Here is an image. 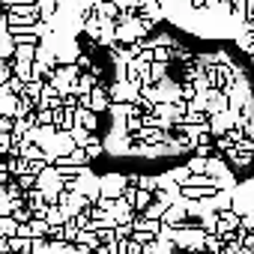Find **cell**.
<instances>
[{"mask_svg": "<svg viewBox=\"0 0 254 254\" xmlns=\"http://www.w3.org/2000/svg\"><path fill=\"white\" fill-rule=\"evenodd\" d=\"M138 12H141V15H147V18H153V21H162V18H165L162 0H144V3L138 6Z\"/></svg>", "mask_w": 254, "mask_h": 254, "instance_id": "52a82bcc", "label": "cell"}, {"mask_svg": "<svg viewBox=\"0 0 254 254\" xmlns=\"http://www.w3.org/2000/svg\"><path fill=\"white\" fill-rule=\"evenodd\" d=\"M168 66H171V63H165V60H153V66H150V78H153V84H159L162 78H168Z\"/></svg>", "mask_w": 254, "mask_h": 254, "instance_id": "9a60e30c", "label": "cell"}, {"mask_svg": "<svg viewBox=\"0 0 254 254\" xmlns=\"http://www.w3.org/2000/svg\"><path fill=\"white\" fill-rule=\"evenodd\" d=\"M96 84H99V78H96L93 72H81V78H78V84H75V93H78V96H90V93L96 90Z\"/></svg>", "mask_w": 254, "mask_h": 254, "instance_id": "ba28073f", "label": "cell"}, {"mask_svg": "<svg viewBox=\"0 0 254 254\" xmlns=\"http://www.w3.org/2000/svg\"><path fill=\"white\" fill-rule=\"evenodd\" d=\"M18 99H21V93L0 90V114H12V117H15V111H18Z\"/></svg>", "mask_w": 254, "mask_h": 254, "instance_id": "8992f818", "label": "cell"}, {"mask_svg": "<svg viewBox=\"0 0 254 254\" xmlns=\"http://www.w3.org/2000/svg\"><path fill=\"white\" fill-rule=\"evenodd\" d=\"M45 84H48L45 78H33V81H27V84H24V93H27L30 99H36V102H39V99H42V90H45Z\"/></svg>", "mask_w": 254, "mask_h": 254, "instance_id": "4fadbf2b", "label": "cell"}, {"mask_svg": "<svg viewBox=\"0 0 254 254\" xmlns=\"http://www.w3.org/2000/svg\"><path fill=\"white\" fill-rule=\"evenodd\" d=\"M3 21L12 24V27H33L42 15H39V6L36 3H15L12 9H3Z\"/></svg>", "mask_w": 254, "mask_h": 254, "instance_id": "6da1fadb", "label": "cell"}, {"mask_svg": "<svg viewBox=\"0 0 254 254\" xmlns=\"http://www.w3.org/2000/svg\"><path fill=\"white\" fill-rule=\"evenodd\" d=\"M156 87H159V102H180V99H183V84L174 81L171 75L162 78Z\"/></svg>", "mask_w": 254, "mask_h": 254, "instance_id": "277c9868", "label": "cell"}, {"mask_svg": "<svg viewBox=\"0 0 254 254\" xmlns=\"http://www.w3.org/2000/svg\"><path fill=\"white\" fill-rule=\"evenodd\" d=\"M108 90H111V99L114 102H138L141 99V84H135L129 78H117Z\"/></svg>", "mask_w": 254, "mask_h": 254, "instance_id": "7a4b0ae2", "label": "cell"}, {"mask_svg": "<svg viewBox=\"0 0 254 254\" xmlns=\"http://www.w3.org/2000/svg\"><path fill=\"white\" fill-rule=\"evenodd\" d=\"M233 144H236V141H233L227 132H224V135H215V150H218V153H227Z\"/></svg>", "mask_w": 254, "mask_h": 254, "instance_id": "2e32d148", "label": "cell"}, {"mask_svg": "<svg viewBox=\"0 0 254 254\" xmlns=\"http://www.w3.org/2000/svg\"><path fill=\"white\" fill-rule=\"evenodd\" d=\"M129 186V174H102V194L105 197H120Z\"/></svg>", "mask_w": 254, "mask_h": 254, "instance_id": "3957f363", "label": "cell"}, {"mask_svg": "<svg viewBox=\"0 0 254 254\" xmlns=\"http://www.w3.org/2000/svg\"><path fill=\"white\" fill-rule=\"evenodd\" d=\"M212 206H215L218 212L233 209V189H218V191L212 194Z\"/></svg>", "mask_w": 254, "mask_h": 254, "instance_id": "9c48e42d", "label": "cell"}, {"mask_svg": "<svg viewBox=\"0 0 254 254\" xmlns=\"http://www.w3.org/2000/svg\"><path fill=\"white\" fill-rule=\"evenodd\" d=\"M191 159L186 162L191 174H206V165H209V156H197V153H189Z\"/></svg>", "mask_w": 254, "mask_h": 254, "instance_id": "5bb4252c", "label": "cell"}, {"mask_svg": "<svg viewBox=\"0 0 254 254\" xmlns=\"http://www.w3.org/2000/svg\"><path fill=\"white\" fill-rule=\"evenodd\" d=\"M84 150H87V156H90V159L96 162V159H102V156L108 153V144H105L102 138H96V135H93V138H90V144H87Z\"/></svg>", "mask_w": 254, "mask_h": 254, "instance_id": "8fae6325", "label": "cell"}, {"mask_svg": "<svg viewBox=\"0 0 254 254\" xmlns=\"http://www.w3.org/2000/svg\"><path fill=\"white\" fill-rule=\"evenodd\" d=\"M251 69H254V54H251Z\"/></svg>", "mask_w": 254, "mask_h": 254, "instance_id": "ac0fdd59", "label": "cell"}, {"mask_svg": "<svg viewBox=\"0 0 254 254\" xmlns=\"http://www.w3.org/2000/svg\"><path fill=\"white\" fill-rule=\"evenodd\" d=\"M111 105H114L111 90L99 81V84H96V90L90 93V108H93V111H99V114H108V111H111Z\"/></svg>", "mask_w": 254, "mask_h": 254, "instance_id": "5b68a950", "label": "cell"}, {"mask_svg": "<svg viewBox=\"0 0 254 254\" xmlns=\"http://www.w3.org/2000/svg\"><path fill=\"white\" fill-rule=\"evenodd\" d=\"M69 132H72V138H75V144H78V147H87V144H90V138H93V132L87 129V126H81V123H75Z\"/></svg>", "mask_w": 254, "mask_h": 254, "instance_id": "7c38bea8", "label": "cell"}, {"mask_svg": "<svg viewBox=\"0 0 254 254\" xmlns=\"http://www.w3.org/2000/svg\"><path fill=\"white\" fill-rule=\"evenodd\" d=\"M87 72H93V75H96V78H99V81H102V75H105V69H102V66H99V63H93V66H90V69H87Z\"/></svg>", "mask_w": 254, "mask_h": 254, "instance_id": "e0dca14e", "label": "cell"}, {"mask_svg": "<svg viewBox=\"0 0 254 254\" xmlns=\"http://www.w3.org/2000/svg\"><path fill=\"white\" fill-rule=\"evenodd\" d=\"M21 221L15 215H0V236H18Z\"/></svg>", "mask_w": 254, "mask_h": 254, "instance_id": "30bf717a", "label": "cell"}]
</instances>
